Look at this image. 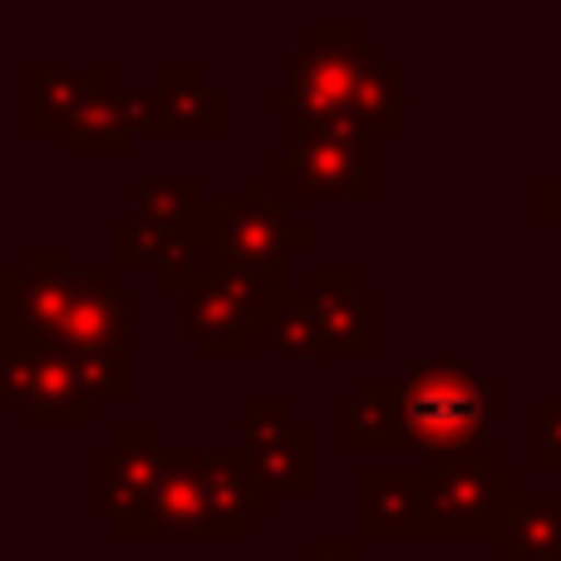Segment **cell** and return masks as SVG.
Instances as JSON below:
<instances>
[{
    "label": "cell",
    "instance_id": "obj_1",
    "mask_svg": "<svg viewBox=\"0 0 561 561\" xmlns=\"http://www.w3.org/2000/svg\"><path fill=\"white\" fill-rule=\"evenodd\" d=\"M385 69L379 45L359 39L355 20H320L290 55V79L266 94L272 114H286L296 134H359L355 99Z\"/></svg>",
    "mask_w": 561,
    "mask_h": 561
},
{
    "label": "cell",
    "instance_id": "obj_2",
    "mask_svg": "<svg viewBox=\"0 0 561 561\" xmlns=\"http://www.w3.org/2000/svg\"><path fill=\"white\" fill-rule=\"evenodd\" d=\"M55 345L75 355L94 399H114V404L134 399V316H128V290L114 280V272H104V266L79 272L75 300H69V316L59 325Z\"/></svg>",
    "mask_w": 561,
    "mask_h": 561
},
{
    "label": "cell",
    "instance_id": "obj_3",
    "mask_svg": "<svg viewBox=\"0 0 561 561\" xmlns=\"http://www.w3.org/2000/svg\"><path fill=\"white\" fill-rule=\"evenodd\" d=\"M517 473L497 463L493 444L458 458H434L424 468L419 537H488L503 533L517 503Z\"/></svg>",
    "mask_w": 561,
    "mask_h": 561
},
{
    "label": "cell",
    "instance_id": "obj_4",
    "mask_svg": "<svg viewBox=\"0 0 561 561\" xmlns=\"http://www.w3.org/2000/svg\"><path fill=\"white\" fill-rule=\"evenodd\" d=\"M163 444L148 424H114L108 444L89 454V513L104 517L114 537H158L153 493Z\"/></svg>",
    "mask_w": 561,
    "mask_h": 561
},
{
    "label": "cell",
    "instance_id": "obj_5",
    "mask_svg": "<svg viewBox=\"0 0 561 561\" xmlns=\"http://www.w3.org/2000/svg\"><path fill=\"white\" fill-rule=\"evenodd\" d=\"M409 399H414L419 448L434 458H458L488 448V419H493V389L463 369L458 359H419L404 375Z\"/></svg>",
    "mask_w": 561,
    "mask_h": 561
},
{
    "label": "cell",
    "instance_id": "obj_6",
    "mask_svg": "<svg viewBox=\"0 0 561 561\" xmlns=\"http://www.w3.org/2000/svg\"><path fill=\"white\" fill-rule=\"evenodd\" d=\"M0 389L25 428H84L94 389L55 340H0Z\"/></svg>",
    "mask_w": 561,
    "mask_h": 561
},
{
    "label": "cell",
    "instance_id": "obj_7",
    "mask_svg": "<svg viewBox=\"0 0 561 561\" xmlns=\"http://www.w3.org/2000/svg\"><path fill=\"white\" fill-rule=\"evenodd\" d=\"M286 286H296V280H272V276L247 272V266L213 252V266H207L203 286L187 296L183 325L207 359H242L252 335H262L272 300Z\"/></svg>",
    "mask_w": 561,
    "mask_h": 561
},
{
    "label": "cell",
    "instance_id": "obj_8",
    "mask_svg": "<svg viewBox=\"0 0 561 561\" xmlns=\"http://www.w3.org/2000/svg\"><path fill=\"white\" fill-rule=\"evenodd\" d=\"M272 183H286L306 203H375L379 138L369 134H296L286 153L266 163Z\"/></svg>",
    "mask_w": 561,
    "mask_h": 561
},
{
    "label": "cell",
    "instance_id": "obj_9",
    "mask_svg": "<svg viewBox=\"0 0 561 561\" xmlns=\"http://www.w3.org/2000/svg\"><path fill=\"white\" fill-rule=\"evenodd\" d=\"M203 232L217 256L262 272L272 280H290V256L300 247L316 242V227L300 222L296 207L286 197H232V203H213L203 217Z\"/></svg>",
    "mask_w": 561,
    "mask_h": 561
},
{
    "label": "cell",
    "instance_id": "obj_10",
    "mask_svg": "<svg viewBox=\"0 0 561 561\" xmlns=\"http://www.w3.org/2000/svg\"><path fill=\"white\" fill-rule=\"evenodd\" d=\"M75 280L65 247H20L0 272V340H55L75 300Z\"/></svg>",
    "mask_w": 561,
    "mask_h": 561
},
{
    "label": "cell",
    "instance_id": "obj_11",
    "mask_svg": "<svg viewBox=\"0 0 561 561\" xmlns=\"http://www.w3.org/2000/svg\"><path fill=\"white\" fill-rule=\"evenodd\" d=\"M213 454L193 444H163L153 517L163 537H247V523L232 517L207 478Z\"/></svg>",
    "mask_w": 561,
    "mask_h": 561
},
{
    "label": "cell",
    "instance_id": "obj_12",
    "mask_svg": "<svg viewBox=\"0 0 561 561\" xmlns=\"http://www.w3.org/2000/svg\"><path fill=\"white\" fill-rule=\"evenodd\" d=\"M306 290H310V306H316L330 359H375L379 355L385 296L359 286V272H350V266H320Z\"/></svg>",
    "mask_w": 561,
    "mask_h": 561
},
{
    "label": "cell",
    "instance_id": "obj_13",
    "mask_svg": "<svg viewBox=\"0 0 561 561\" xmlns=\"http://www.w3.org/2000/svg\"><path fill=\"white\" fill-rule=\"evenodd\" d=\"M335 444L340 448H409L419 444L414 399L404 379H359L355 394L335 404Z\"/></svg>",
    "mask_w": 561,
    "mask_h": 561
},
{
    "label": "cell",
    "instance_id": "obj_14",
    "mask_svg": "<svg viewBox=\"0 0 561 561\" xmlns=\"http://www.w3.org/2000/svg\"><path fill=\"white\" fill-rule=\"evenodd\" d=\"M144 104V134H222L227 128V94L203 84V69L163 65L153 84L138 89Z\"/></svg>",
    "mask_w": 561,
    "mask_h": 561
},
{
    "label": "cell",
    "instance_id": "obj_15",
    "mask_svg": "<svg viewBox=\"0 0 561 561\" xmlns=\"http://www.w3.org/2000/svg\"><path fill=\"white\" fill-rule=\"evenodd\" d=\"M114 84V69H69V65H25L20 69V128L25 134H69L79 104L94 89Z\"/></svg>",
    "mask_w": 561,
    "mask_h": 561
},
{
    "label": "cell",
    "instance_id": "obj_16",
    "mask_svg": "<svg viewBox=\"0 0 561 561\" xmlns=\"http://www.w3.org/2000/svg\"><path fill=\"white\" fill-rule=\"evenodd\" d=\"M144 134V104H138V89H94V94L79 104L75 124L65 134V148L75 158H128Z\"/></svg>",
    "mask_w": 561,
    "mask_h": 561
},
{
    "label": "cell",
    "instance_id": "obj_17",
    "mask_svg": "<svg viewBox=\"0 0 561 561\" xmlns=\"http://www.w3.org/2000/svg\"><path fill=\"white\" fill-rule=\"evenodd\" d=\"M419 503H424V468H365L355 478L359 537H419Z\"/></svg>",
    "mask_w": 561,
    "mask_h": 561
},
{
    "label": "cell",
    "instance_id": "obj_18",
    "mask_svg": "<svg viewBox=\"0 0 561 561\" xmlns=\"http://www.w3.org/2000/svg\"><path fill=\"white\" fill-rule=\"evenodd\" d=\"M503 561H561V493H517L503 533L493 537Z\"/></svg>",
    "mask_w": 561,
    "mask_h": 561
},
{
    "label": "cell",
    "instance_id": "obj_19",
    "mask_svg": "<svg viewBox=\"0 0 561 561\" xmlns=\"http://www.w3.org/2000/svg\"><path fill=\"white\" fill-rule=\"evenodd\" d=\"M207 193L197 178H144L138 183V222L153 227L158 237H183L197 232L207 217Z\"/></svg>",
    "mask_w": 561,
    "mask_h": 561
},
{
    "label": "cell",
    "instance_id": "obj_20",
    "mask_svg": "<svg viewBox=\"0 0 561 561\" xmlns=\"http://www.w3.org/2000/svg\"><path fill=\"white\" fill-rule=\"evenodd\" d=\"M262 340L286 359H330L325 335H320V320H316V306H310V290H300V286H286L272 300Z\"/></svg>",
    "mask_w": 561,
    "mask_h": 561
},
{
    "label": "cell",
    "instance_id": "obj_21",
    "mask_svg": "<svg viewBox=\"0 0 561 561\" xmlns=\"http://www.w3.org/2000/svg\"><path fill=\"white\" fill-rule=\"evenodd\" d=\"M252 468L262 473V483L272 493H290V497H306L316 488V434L306 424H296L286 438L266 448H247Z\"/></svg>",
    "mask_w": 561,
    "mask_h": 561
},
{
    "label": "cell",
    "instance_id": "obj_22",
    "mask_svg": "<svg viewBox=\"0 0 561 561\" xmlns=\"http://www.w3.org/2000/svg\"><path fill=\"white\" fill-rule=\"evenodd\" d=\"M207 478H213L222 507L232 517H242V523L272 513V488L262 483V473L252 468V458H247L242 444H237V448H217L213 463H207Z\"/></svg>",
    "mask_w": 561,
    "mask_h": 561
},
{
    "label": "cell",
    "instance_id": "obj_23",
    "mask_svg": "<svg viewBox=\"0 0 561 561\" xmlns=\"http://www.w3.org/2000/svg\"><path fill=\"white\" fill-rule=\"evenodd\" d=\"M207 266H213V242H207V232L197 227V232H183V237H168L163 252H158L153 262V286L158 290H183V296H193L197 286H203Z\"/></svg>",
    "mask_w": 561,
    "mask_h": 561
},
{
    "label": "cell",
    "instance_id": "obj_24",
    "mask_svg": "<svg viewBox=\"0 0 561 561\" xmlns=\"http://www.w3.org/2000/svg\"><path fill=\"white\" fill-rule=\"evenodd\" d=\"M296 409L290 399H247L242 404V448H266L296 428Z\"/></svg>",
    "mask_w": 561,
    "mask_h": 561
},
{
    "label": "cell",
    "instance_id": "obj_25",
    "mask_svg": "<svg viewBox=\"0 0 561 561\" xmlns=\"http://www.w3.org/2000/svg\"><path fill=\"white\" fill-rule=\"evenodd\" d=\"M163 242L168 237H158L153 227H144L138 217H128V222H114V232H108V256H114L118 272H134V266H148V272H153Z\"/></svg>",
    "mask_w": 561,
    "mask_h": 561
},
{
    "label": "cell",
    "instance_id": "obj_26",
    "mask_svg": "<svg viewBox=\"0 0 561 561\" xmlns=\"http://www.w3.org/2000/svg\"><path fill=\"white\" fill-rule=\"evenodd\" d=\"M537 468L561 473V404L537 399Z\"/></svg>",
    "mask_w": 561,
    "mask_h": 561
},
{
    "label": "cell",
    "instance_id": "obj_27",
    "mask_svg": "<svg viewBox=\"0 0 561 561\" xmlns=\"http://www.w3.org/2000/svg\"><path fill=\"white\" fill-rule=\"evenodd\" d=\"M537 217H542V227H552L561 242V163H557V173H547L537 183Z\"/></svg>",
    "mask_w": 561,
    "mask_h": 561
},
{
    "label": "cell",
    "instance_id": "obj_28",
    "mask_svg": "<svg viewBox=\"0 0 561 561\" xmlns=\"http://www.w3.org/2000/svg\"><path fill=\"white\" fill-rule=\"evenodd\" d=\"M310 561H359V542L355 537H316Z\"/></svg>",
    "mask_w": 561,
    "mask_h": 561
}]
</instances>
